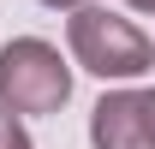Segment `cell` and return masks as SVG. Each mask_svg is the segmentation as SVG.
I'll return each instance as SVG.
<instances>
[{"label":"cell","mask_w":155,"mask_h":149,"mask_svg":"<svg viewBox=\"0 0 155 149\" xmlns=\"http://www.w3.org/2000/svg\"><path fill=\"white\" fill-rule=\"evenodd\" d=\"M66 42H72V60L96 78H143L155 66V42L137 30L131 18H119L107 6H72L66 18Z\"/></svg>","instance_id":"cell-1"},{"label":"cell","mask_w":155,"mask_h":149,"mask_svg":"<svg viewBox=\"0 0 155 149\" xmlns=\"http://www.w3.org/2000/svg\"><path fill=\"white\" fill-rule=\"evenodd\" d=\"M72 101V72L54 42L18 36L0 48V108L6 113H60Z\"/></svg>","instance_id":"cell-2"},{"label":"cell","mask_w":155,"mask_h":149,"mask_svg":"<svg viewBox=\"0 0 155 149\" xmlns=\"http://www.w3.org/2000/svg\"><path fill=\"white\" fill-rule=\"evenodd\" d=\"M90 143L96 149H149L137 131V90H114L101 95L90 113Z\"/></svg>","instance_id":"cell-3"},{"label":"cell","mask_w":155,"mask_h":149,"mask_svg":"<svg viewBox=\"0 0 155 149\" xmlns=\"http://www.w3.org/2000/svg\"><path fill=\"white\" fill-rule=\"evenodd\" d=\"M137 131H143V143L155 149V90H137Z\"/></svg>","instance_id":"cell-4"},{"label":"cell","mask_w":155,"mask_h":149,"mask_svg":"<svg viewBox=\"0 0 155 149\" xmlns=\"http://www.w3.org/2000/svg\"><path fill=\"white\" fill-rule=\"evenodd\" d=\"M0 149H30V137H24L18 113H0Z\"/></svg>","instance_id":"cell-5"},{"label":"cell","mask_w":155,"mask_h":149,"mask_svg":"<svg viewBox=\"0 0 155 149\" xmlns=\"http://www.w3.org/2000/svg\"><path fill=\"white\" fill-rule=\"evenodd\" d=\"M125 6H137V12H155V0H125Z\"/></svg>","instance_id":"cell-6"},{"label":"cell","mask_w":155,"mask_h":149,"mask_svg":"<svg viewBox=\"0 0 155 149\" xmlns=\"http://www.w3.org/2000/svg\"><path fill=\"white\" fill-rule=\"evenodd\" d=\"M42 6H84V0H42Z\"/></svg>","instance_id":"cell-7"}]
</instances>
